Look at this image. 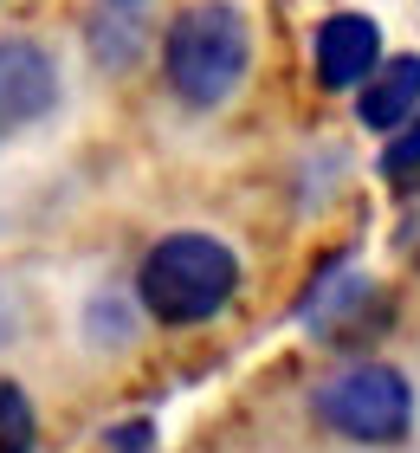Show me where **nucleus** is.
I'll list each match as a JSON object with an SVG mask.
<instances>
[{"label": "nucleus", "mask_w": 420, "mask_h": 453, "mask_svg": "<svg viewBox=\"0 0 420 453\" xmlns=\"http://www.w3.org/2000/svg\"><path fill=\"white\" fill-rule=\"evenodd\" d=\"M84 331H91V343L97 349H117V343H130V331H136V318H130V304L123 298H91V311H84Z\"/></svg>", "instance_id": "1a4fd4ad"}, {"label": "nucleus", "mask_w": 420, "mask_h": 453, "mask_svg": "<svg viewBox=\"0 0 420 453\" xmlns=\"http://www.w3.org/2000/svg\"><path fill=\"white\" fill-rule=\"evenodd\" d=\"M382 175L394 181V188H420V111L394 130L388 156H382Z\"/></svg>", "instance_id": "6e6552de"}, {"label": "nucleus", "mask_w": 420, "mask_h": 453, "mask_svg": "<svg viewBox=\"0 0 420 453\" xmlns=\"http://www.w3.org/2000/svg\"><path fill=\"white\" fill-rule=\"evenodd\" d=\"M355 111H363L369 130H401V123L420 111V58L401 52V58H388V65H375L363 78V97H355Z\"/></svg>", "instance_id": "423d86ee"}, {"label": "nucleus", "mask_w": 420, "mask_h": 453, "mask_svg": "<svg viewBox=\"0 0 420 453\" xmlns=\"http://www.w3.org/2000/svg\"><path fill=\"white\" fill-rule=\"evenodd\" d=\"M240 292V259L214 234H168L149 246L136 273V298L162 324H207Z\"/></svg>", "instance_id": "f257e3e1"}, {"label": "nucleus", "mask_w": 420, "mask_h": 453, "mask_svg": "<svg viewBox=\"0 0 420 453\" xmlns=\"http://www.w3.org/2000/svg\"><path fill=\"white\" fill-rule=\"evenodd\" d=\"M103 447H111V453H149L156 447V427L149 421H117L111 434H103Z\"/></svg>", "instance_id": "9d476101"}, {"label": "nucleus", "mask_w": 420, "mask_h": 453, "mask_svg": "<svg viewBox=\"0 0 420 453\" xmlns=\"http://www.w3.org/2000/svg\"><path fill=\"white\" fill-rule=\"evenodd\" d=\"M123 7H130V0H123Z\"/></svg>", "instance_id": "9b49d317"}, {"label": "nucleus", "mask_w": 420, "mask_h": 453, "mask_svg": "<svg viewBox=\"0 0 420 453\" xmlns=\"http://www.w3.org/2000/svg\"><path fill=\"white\" fill-rule=\"evenodd\" d=\"M39 447V421H33V402L13 376H0V453H33Z\"/></svg>", "instance_id": "0eeeda50"}, {"label": "nucleus", "mask_w": 420, "mask_h": 453, "mask_svg": "<svg viewBox=\"0 0 420 453\" xmlns=\"http://www.w3.org/2000/svg\"><path fill=\"white\" fill-rule=\"evenodd\" d=\"M310 408H317V421L330 434H343L355 447H388L414 427V388H408L401 369H388V363L336 369L330 382H317Z\"/></svg>", "instance_id": "7ed1b4c3"}, {"label": "nucleus", "mask_w": 420, "mask_h": 453, "mask_svg": "<svg viewBox=\"0 0 420 453\" xmlns=\"http://www.w3.org/2000/svg\"><path fill=\"white\" fill-rule=\"evenodd\" d=\"M382 65V33L369 13H336L317 33V85L324 91H349Z\"/></svg>", "instance_id": "39448f33"}, {"label": "nucleus", "mask_w": 420, "mask_h": 453, "mask_svg": "<svg viewBox=\"0 0 420 453\" xmlns=\"http://www.w3.org/2000/svg\"><path fill=\"white\" fill-rule=\"evenodd\" d=\"M58 104V65L33 39H0V136L27 130Z\"/></svg>", "instance_id": "20e7f679"}, {"label": "nucleus", "mask_w": 420, "mask_h": 453, "mask_svg": "<svg viewBox=\"0 0 420 453\" xmlns=\"http://www.w3.org/2000/svg\"><path fill=\"white\" fill-rule=\"evenodd\" d=\"M246 58H252V39H246V19L226 7V0H207V7H187L175 27H168V46H162V72H168V91L195 111H214L240 91L246 78Z\"/></svg>", "instance_id": "f03ea898"}]
</instances>
